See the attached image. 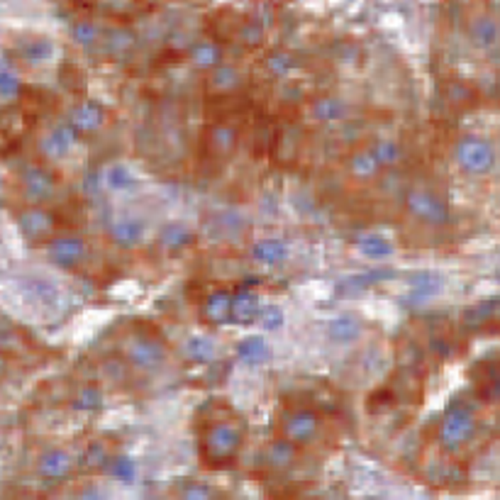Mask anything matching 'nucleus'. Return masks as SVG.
Wrapping results in <instances>:
<instances>
[{"mask_svg": "<svg viewBox=\"0 0 500 500\" xmlns=\"http://www.w3.org/2000/svg\"><path fill=\"white\" fill-rule=\"evenodd\" d=\"M244 442V425L240 420L223 417L206 425L201 435V454L210 466H225L237 457Z\"/></svg>", "mask_w": 500, "mask_h": 500, "instance_id": "f257e3e1", "label": "nucleus"}, {"mask_svg": "<svg viewBox=\"0 0 500 500\" xmlns=\"http://www.w3.org/2000/svg\"><path fill=\"white\" fill-rule=\"evenodd\" d=\"M122 356L129 368L151 373V371H159V368L166 363L169 349H166V344L161 342L159 334L134 329V332H129L127 339L122 342Z\"/></svg>", "mask_w": 500, "mask_h": 500, "instance_id": "f03ea898", "label": "nucleus"}, {"mask_svg": "<svg viewBox=\"0 0 500 500\" xmlns=\"http://www.w3.org/2000/svg\"><path fill=\"white\" fill-rule=\"evenodd\" d=\"M278 432L283 440H288L295 447H308L320 437L322 432V422L317 417L315 410L310 408H291L281 415V422H278Z\"/></svg>", "mask_w": 500, "mask_h": 500, "instance_id": "7ed1b4c3", "label": "nucleus"}, {"mask_svg": "<svg viewBox=\"0 0 500 500\" xmlns=\"http://www.w3.org/2000/svg\"><path fill=\"white\" fill-rule=\"evenodd\" d=\"M454 156L457 164L471 176H483L496 166V149L491 147V142L476 134H464L454 147Z\"/></svg>", "mask_w": 500, "mask_h": 500, "instance_id": "20e7f679", "label": "nucleus"}, {"mask_svg": "<svg viewBox=\"0 0 500 500\" xmlns=\"http://www.w3.org/2000/svg\"><path fill=\"white\" fill-rule=\"evenodd\" d=\"M405 206H408V210H410V215H415L417 220H422L425 225L437 227V225H445L449 220L445 201H442L432 188H425V186H415V188L408 191Z\"/></svg>", "mask_w": 500, "mask_h": 500, "instance_id": "39448f33", "label": "nucleus"}, {"mask_svg": "<svg viewBox=\"0 0 500 500\" xmlns=\"http://www.w3.org/2000/svg\"><path fill=\"white\" fill-rule=\"evenodd\" d=\"M476 430V422H474V415H471L466 408H452L445 420H442V442L449 447V449H457L462 447L464 442H469V437L474 435Z\"/></svg>", "mask_w": 500, "mask_h": 500, "instance_id": "423d86ee", "label": "nucleus"}, {"mask_svg": "<svg viewBox=\"0 0 500 500\" xmlns=\"http://www.w3.org/2000/svg\"><path fill=\"white\" fill-rule=\"evenodd\" d=\"M147 235V223L137 215H120V218L112 220L110 225V240L112 244H117L120 249H137L144 244Z\"/></svg>", "mask_w": 500, "mask_h": 500, "instance_id": "0eeeda50", "label": "nucleus"}, {"mask_svg": "<svg viewBox=\"0 0 500 500\" xmlns=\"http://www.w3.org/2000/svg\"><path fill=\"white\" fill-rule=\"evenodd\" d=\"M49 257L64 269H73V266H81L83 259L88 257V247L81 237H59L49 247Z\"/></svg>", "mask_w": 500, "mask_h": 500, "instance_id": "6e6552de", "label": "nucleus"}, {"mask_svg": "<svg viewBox=\"0 0 500 500\" xmlns=\"http://www.w3.org/2000/svg\"><path fill=\"white\" fill-rule=\"evenodd\" d=\"M469 39L476 49L488 52L500 42V25L498 20H493L491 15H476L469 25Z\"/></svg>", "mask_w": 500, "mask_h": 500, "instance_id": "1a4fd4ad", "label": "nucleus"}, {"mask_svg": "<svg viewBox=\"0 0 500 500\" xmlns=\"http://www.w3.org/2000/svg\"><path fill=\"white\" fill-rule=\"evenodd\" d=\"M361 334H363V322L356 315H339L327 322V337L339 346L354 344Z\"/></svg>", "mask_w": 500, "mask_h": 500, "instance_id": "9d476101", "label": "nucleus"}, {"mask_svg": "<svg viewBox=\"0 0 500 500\" xmlns=\"http://www.w3.org/2000/svg\"><path fill=\"white\" fill-rule=\"evenodd\" d=\"M71 471H73V457L69 452H64V449H52V452L44 454L42 462H39V474H42L44 479L61 481V479H66Z\"/></svg>", "mask_w": 500, "mask_h": 500, "instance_id": "9b49d317", "label": "nucleus"}, {"mask_svg": "<svg viewBox=\"0 0 500 500\" xmlns=\"http://www.w3.org/2000/svg\"><path fill=\"white\" fill-rule=\"evenodd\" d=\"M298 449L300 447H295L288 440L278 437V440H274L269 447H266V454H264V457H266V466H269V469H274V471L291 469V466L295 464V459H298Z\"/></svg>", "mask_w": 500, "mask_h": 500, "instance_id": "f8f14e48", "label": "nucleus"}, {"mask_svg": "<svg viewBox=\"0 0 500 500\" xmlns=\"http://www.w3.org/2000/svg\"><path fill=\"white\" fill-rule=\"evenodd\" d=\"M381 169L383 166L378 164V159L371 151V147H366V149H356L354 154L349 156V174L354 176V179H359V181L376 179Z\"/></svg>", "mask_w": 500, "mask_h": 500, "instance_id": "ddd939ff", "label": "nucleus"}, {"mask_svg": "<svg viewBox=\"0 0 500 500\" xmlns=\"http://www.w3.org/2000/svg\"><path fill=\"white\" fill-rule=\"evenodd\" d=\"M105 122V110L98 103H83L81 107L73 110V127L81 132H93L100 129Z\"/></svg>", "mask_w": 500, "mask_h": 500, "instance_id": "4468645a", "label": "nucleus"}, {"mask_svg": "<svg viewBox=\"0 0 500 500\" xmlns=\"http://www.w3.org/2000/svg\"><path fill=\"white\" fill-rule=\"evenodd\" d=\"M191 61L198 66V69L215 71L220 64H223V49H220L215 42H198L191 47Z\"/></svg>", "mask_w": 500, "mask_h": 500, "instance_id": "2eb2a0df", "label": "nucleus"}, {"mask_svg": "<svg viewBox=\"0 0 500 500\" xmlns=\"http://www.w3.org/2000/svg\"><path fill=\"white\" fill-rule=\"evenodd\" d=\"M312 115L322 122H337L346 117V103L337 95H322L312 103Z\"/></svg>", "mask_w": 500, "mask_h": 500, "instance_id": "dca6fc26", "label": "nucleus"}, {"mask_svg": "<svg viewBox=\"0 0 500 500\" xmlns=\"http://www.w3.org/2000/svg\"><path fill=\"white\" fill-rule=\"evenodd\" d=\"M242 83V73L232 64H220L218 69L210 73V88L215 93H232Z\"/></svg>", "mask_w": 500, "mask_h": 500, "instance_id": "f3484780", "label": "nucleus"}, {"mask_svg": "<svg viewBox=\"0 0 500 500\" xmlns=\"http://www.w3.org/2000/svg\"><path fill=\"white\" fill-rule=\"evenodd\" d=\"M288 257V247L278 240H264L254 247V259L264 266H276Z\"/></svg>", "mask_w": 500, "mask_h": 500, "instance_id": "a211bd4d", "label": "nucleus"}, {"mask_svg": "<svg viewBox=\"0 0 500 500\" xmlns=\"http://www.w3.org/2000/svg\"><path fill=\"white\" fill-rule=\"evenodd\" d=\"M134 181H137V176H134V171H132L129 166H124V164H112V166L107 169V174H105L107 188H110V191H117V193L132 188Z\"/></svg>", "mask_w": 500, "mask_h": 500, "instance_id": "6ab92c4d", "label": "nucleus"}, {"mask_svg": "<svg viewBox=\"0 0 500 500\" xmlns=\"http://www.w3.org/2000/svg\"><path fill=\"white\" fill-rule=\"evenodd\" d=\"M232 295L230 293H225V291H218V293H213L208 298V305H206V310H208V317L213 322H223L227 320V317H232Z\"/></svg>", "mask_w": 500, "mask_h": 500, "instance_id": "aec40b11", "label": "nucleus"}, {"mask_svg": "<svg viewBox=\"0 0 500 500\" xmlns=\"http://www.w3.org/2000/svg\"><path fill=\"white\" fill-rule=\"evenodd\" d=\"M186 354L193 361H213L218 356V344L208 337H191L186 344Z\"/></svg>", "mask_w": 500, "mask_h": 500, "instance_id": "412c9836", "label": "nucleus"}, {"mask_svg": "<svg viewBox=\"0 0 500 500\" xmlns=\"http://www.w3.org/2000/svg\"><path fill=\"white\" fill-rule=\"evenodd\" d=\"M240 354L247 363L257 366V363H264L266 359H269L271 351H269V346H266V342L261 337H249L247 342L240 344Z\"/></svg>", "mask_w": 500, "mask_h": 500, "instance_id": "4be33fe9", "label": "nucleus"}, {"mask_svg": "<svg viewBox=\"0 0 500 500\" xmlns=\"http://www.w3.org/2000/svg\"><path fill=\"white\" fill-rule=\"evenodd\" d=\"M179 500H218V491L210 483L191 481L179 491Z\"/></svg>", "mask_w": 500, "mask_h": 500, "instance_id": "5701e85b", "label": "nucleus"}, {"mask_svg": "<svg viewBox=\"0 0 500 500\" xmlns=\"http://www.w3.org/2000/svg\"><path fill=\"white\" fill-rule=\"evenodd\" d=\"M359 249L366 257L371 259H383V257H390V244L383 240L381 235H363L359 240Z\"/></svg>", "mask_w": 500, "mask_h": 500, "instance_id": "b1692460", "label": "nucleus"}, {"mask_svg": "<svg viewBox=\"0 0 500 500\" xmlns=\"http://www.w3.org/2000/svg\"><path fill=\"white\" fill-rule=\"evenodd\" d=\"M371 151L376 154L381 166H393L398 159H400V147L393 139H378L376 144H371Z\"/></svg>", "mask_w": 500, "mask_h": 500, "instance_id": "393cba45", "label": "nucleus"}, {"mask_svg": "<svg viewBox=\"0 0 500 500\" xmlns=\"http://www.w3.org/2000/svg\"><path fill=\"white\" fill-rule=\"evenodd\" d=\"M213 149L218 151V154H230L232 149H235V142H237V132L232 127H227V124H220V127L213 129Z\"/></svg>", "mask_w": 500, "mask_h": 500, "instance_id": "a878e982", "label": "nucleus"}, {"mask_svg": "<svg viewBox=\"0 0 500 500\" xmlns=\"http://www.w3.org/2000/svg\"><path fill=\"white\" fill-rule=\"evenodd\" d=\"M98 27L93 25V22H76L73 25V39H76L78 44H83V47H90V44L98 42Z\"/></svg>", "mask_w": 500, "mask_h": 500, "instance_id": "bb28decb", "label": "nucleus"}, {"mask_svg": "<svg viewBox=\"0 0 500 500\" xmlns=\"http://www.w3.org/2000/svg\"><path fill=\"white\" fill-rule=\"evenodd\" d=\"M437 274H417L413 278V291L420 295H435L440 291V286H432L430 281H435Z\"/></svg>", "mask_w": 500, "mask_h": 500, "instance_id": "cd10ccee", "label": "nucleus"}, {"mask_svg": "<svg viewBox=\"0 0 500 500\" xmlns=\"http://www.w3.org/2000/svg\"><path fill=\"white\" fill-rule=\"evenodd\" d=\"M54 52V47L49 42H32L30 47L25 49V56L32 61H42V59H49Z\"/></svg>", "mask_w": 500, "mask_h": 500, "instance_id": "c85d7f7f", "label": "nucleus"}, {"mask_svg": "<svg viewBox=\"0 0 500 500\" xmlns=\"http://www.w3.org/2000/svg\"><path fill=\"white\" fill-rule=\"evenodd\" d=\"M191 240V232L188 230H181V227H169L166 232H164V242L169 244V247H181V244H186Z\"/></svg>", "mask_w": 500, "mask_h": 500, "instance_id": "c756f323", "label": "nucleus"}, {"mask_svg": "<svg viewBox=\"0 0 500 500\" xmlns=\"http://www.w3.org/2000/svg\"><path fill=\"white\" fill-rule=\"evenodd\" d=\"M78 405H81L83 410L98 408V405H100V393H98L95 388H83L81 393H78Z\"/></svg>", "mask_w": 500, "mask_h": 500, "instance_id": "7c9ffc66", "label": "nucleus"}, {"mask_svg": "<svg viewBox=\"0 0 500 500\" xmlns=\"http://www.w3.org/2000/svg\"><path fill=\"white\" fill-rule=\"evenodd\" d=\"M132 35L129 32H124V30H117V32H112V37H110V49H117V52H122V49H129L132 47Z\"/></svg>", "mask_w": 500, "mask_h": 500, "instance_id": "2f4dec72", "label": "nucleus"}, {"mask_svg": "<svg viewBox=\"0 0 500 500\" xmlns=\"http://www.w3.org/2000/svg\"><path fill=\"white\" fill-rule=\"evenodd\" d=\"M269 64H274V69H276V71H286L288 66H291V59H288L286 54H276L274 59L269 61Z\"/></svg>", "mask_w": 500, "mask_h": 500, "instance_id": "473e14b6", "label": "nucleus"}, {"mask_svg": "<svg viewBox=\"0 0 500 500\" xmlns=\"http://www.w3.org/2000/svg\"><path fill=\"white\" fill-rule=\"evenodd\" d=\"M15 3H22V0H15Z\"/></svg>", "mask_w": 500, "mask_h": 500, "instance_id": "72a5a7b5", "label": "nucleus"}, {"mask_svg": "<svg viewBox=\"0 0 500 500\" xmlns=\"http://www.w3.org/2000/svg\"><path fill=\"white\" fill-rule=\"evenodd\" d=\"M320 500H329V498H320Z\"/></svg>", "mask_w": 500, "mask_h": 500, "instance_id": "f704fd0d", "label": "nucleus"}]
</instances>
